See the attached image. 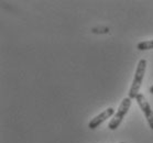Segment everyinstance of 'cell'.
<instances>
[{"mask_svg": "<svg viewBox=\"0 0 153 143\" xmlns=\"http://www.w3.org/2000/svg\"><path fill=\"white\" fill-rule=\"evenodd\" d=\"M120 143H125V142H120Z\"/></svg>", "mask_w": 153, "mask_h": 143, "instance_id": "ba28073f", "label": "cell"}, {"mask_svg": "<svg viewBox=\"0 0 153 143\" xmlns=\"http://www.w3.org/2000/svg\"><path fill=\"white\" fill-rule=\"evenodd\" d=\"M136 100H137V102H138V106L140 107V109L142 110L143 115L146 117L150 128L153 130V110H152V108H151L150 104L148 102V100L146 99V97H144L143 94L138 95L136 98Z\"/></svg>", "mask_w": 153, "mask_h": 143, "instance_id": "3957f363", "label": "cell"}, {"mask_svg": "<svg viewBox=\"0 0 153 143\" xmlns=\"http://www.w3.org/2000/svg\"><path fill=\"white\" fill-rule=\"evenodd\" d=\"M149 91H150V93H151V94H152V95H153V85H152V86H151V87H150Z\"/></svg>", "mask_w": 153, "mask_h": 143, "instance_id": "52a82bcc", "label": "cell"}, {"mask_svg": "<svg viewBox=\"0 0 153 143\" xmlns=\"http://www.w3.org/2000/svg\"><path fill=\"white\" fill-rule=\"evenodd\" d=\"M146 59H141L138 62V66H137L136 73H134V77H133L132 84L129 90V96L130 99H136L137 96L140 94L139 90L141 88V84H142L143 77L146 75Z\"/></svg>", "mask_w": 153, "mask_h": 143, "instance_id": "6da1fadb", "label": "cell"}, {"mask_svg": "<svg viewBox=\"0 0 153 143\" xmlns=\"http://www.w3.org/2000/svg\"><path fill=\"white\" fill-rule=\"evenodd\" d=\"M115 113H116L115 109L112 108V107H109V108H107L102 112H100L98 116H96L94 119H91V121H89V123H88V128L91 130H95L96 128H98V127L100 126L105 120L109 119L111 116L115 115Z\"/></svg>", "mask_w": 153, "mask_h": 143, "instance_id": "277c9868", "label": "cell"}, {"mask_svg": "<svg viewBox=\"0 0 153 143\" xmlns=\"http://www.w3.org/2000/svg\"><path fill=\"white\" fill-rule=\"evenodd\" d=\"M91 32H93V33H108V32H109V29L108 28H94V29H91Z\"/></svg>", "mask_w": 153, "mask_h": 143, "instance_id": "8992f818", "label": "cell"}, {"mask_svg": "<svg viewBox=\"0 0 153 143\" xmlns=\"http://www.w3.org/2000/svg\"><path fill=\"white\" fill-rule=\"evenodd\" d=\"M131 100H132V99H130L129 97H126L122 99L118 110L116 111V113L114 115L112 119L109 121V123H108V128H109V130H112V131H114V130H116L119 126H120V123L122 122V120H123V118H125V116L128 113L129 109H130V107H131Z\"/></svg>", "mask_w": 153, "mask_h": 143, "instance_id": "7a4b0ae2", "label": "cell"}, {"mask_svg": "<svg viewBox=\"0 0 153 143\" xmlns=\"http://www.w3.org/2000/svg\"><path fill=\"white\" fill-rule=\"evenodd\" d=\"M137 49L139 51H148V50L153 49V40H149V41H143V42L138 43Z\"/></svg>", "mask_w": 153, "mask_h": 143, "instance_id": "5b68a950", "label": "cell"}]
</instances>
